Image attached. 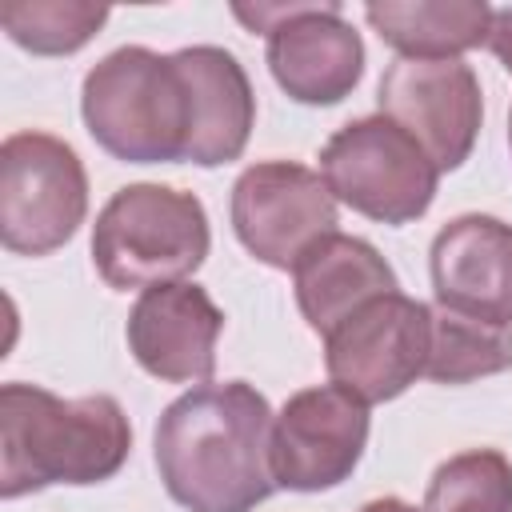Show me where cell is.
I'll return each mask as SVG.
<instances>
[{
    "label": "cell",
    "instance_id": "5b68a950",
    "mask_svg": "<svg viewBox=\"0 0 512 512\" xmlns=\"http://www.w3.org/2000/svg\"><path fill=\"white\" fill-rule=\"evenodd\" d=\"M320 176L336 204L388 228L420 220L440 184V168L428 152L380 112L348 120L324 140Z\"/></svg>",
    "mask_w": 512,
    "mask_h": 512
},
{
    "label": "cell",
    "instance_id": "e0dca14e",
    "mask_svg": "<svg viewBox=\"0 0 512 512\" xmlns=\"http://www.w3.org/2000/svg\"><path fill=\"white\" fill-rule=\"evenodd\" d=\"M512 368V328L432 308V340L424 376L436 384H472Z\"/></svg>",
    "mask_w": 512,
    "mask_h": 512
},
{
    "label": "cell",
    "instance_id": "7402d4cb",
    "mask_svg": "<svg viewBox=\"0 0 512 512\" xmlns=\"http://www.w3.org/2000/svg\"><path fill=\"white\" fill-rule=\"evenodd\" d=\"M508 148H512V112H508Z\"/></svg>",
    "mask_w": 512,
    "mask_h": 512
},
{
    "label": "cell",
    "instance_id": "4fadbf2b",
    "mask_svg": "<svg viewBox=\"0 0 512 512\" xmlns=\"http://www.w3.org/2000/svg\"><path fill=\"white\" fill-rule=\"evenodd\" d=\"M436 308L512 328V224L488 212L452 216L428 248Z\"/></svg>",
    "mask_w": 512,
    "mask_h": 512
},
{
    "label": "cell",
    "instance_id": "7a4b0ae2",
    "mask_svg": "<svg viewBox=\"0 0 512 512\" xmlns=\"http://www.w3.org/2000/svg\"><path fill=\"white\" fill-rule=\"evenodd\" d=\"M132 452V424L116 396L64 400L40 384L0 388V496L16 500L52 484L112 480Z\"/></svg>",
    "mask_w": 512,
    "mask_h": 512
},
{
    "label": "cell",
    "instance_id": "ac0fdd59",
    "mask_svg": "<svg viewBox=\"0 0 512 512\" xmlns=\"http://www.w3.org/2000/svg\"><path fill=\"white\" fill-rule=\"evenodd\" d=\"M424 512H512V460L500 448H464L436 464Z\"/></svg>",
    "mask_w": 512,
    "mask_h": 512
},
{
    "label": "cell",
    "instance_id": "30bf717a",
    "mask_svg": "<svg viewBox=\"0 0 512 512\" xmlns=\"http://www.w3.org/2000/svg\"><path fill=\"white\" fill-rule=\"evenodd\" d=\"M380 116L400 124L440 172L460 168L484 124L480 76L464 60H392L380 76Z\"/></svg>",
    "mask_w": 512,
    "mask_h": 512
},
{
    "label": "cell",
    "instance_id": "277c9868",
    "mask_svg": "<svg viewBox=\"0 0 512 512\" xmlns=\"http://www.w3.org/2000/svg\"><path fill=\"white\" fill-rule=\"evenodd\" d=\"M212 248L200 196L172 184H124L108 196L92 224V264L116 292L180 284Z\"/></svg>",
    "mask_w": 512,
    "mask_h": 512
},
{
    "label": "cell",
    "instance_id": "8fae6325",
    "mask_svg": "<svg viewBox=\"0 0 512 512\" xmlns=\"http://www.w3.org/2000/svg\"><path fill=\"white\" fill-rule=\"evenodd\" d=\"M368 448V404L340 384H312L284 400L272 420L276 488L328 492L344 484Z\"/></svg>",
    "mask_w": 512,
    "mask_h": 512
},
{
    "label": "cell",
    "instance_id": "8992f818",
    "mask_svg": "<svg viewBox=\"0 0 512 512\" xmlns=\"http://www.w3.org/2000/svg\"><path fill=\"white\" fill-rule=\"evenodd\" d=\"M232 16L264 36L268 72L296 104H340L364 76V40L336 0L232 4Z\"/></svg>",
    "mask_w": 512,
    "mask_h": 512
},
{
    "label": "cell",
    "instance_id": "7c38bea8",
    "mask_svg": "<svg viewBox=\"0 0 512 512\" xmlns=\"http://www.w3.org/2000/svg\"><path fill=\"white\" fill-rule=\"evenodd\" d=\"M220 332L224 312L192 280L144 288L124 324L128 352L164 384H208L216 372Z\"/></svg>",
    "mask_w": 512,
    "mask_h": 512
},
{
    "label": "cell",
    "instance_id": "d6986e66",
    "mask_svg": "<svg viewBox=\"0 0 512 512\" xmlns=\"http://www.w3.org/2000/svg\"><path fill=\"white\" fill-rule=\"evenodd\" d=\"M108 24L104 4L84 0H8L0 4V28L32 56H72Z\"/></svg>",
    "mask_w": 512,
    "mask_h": 512
},
{
    "label": "cell",
    "instance_id": "ba28073f",
    "mask_svg": "<svg viewBox=\"0 0 512 512\" xmlns=\"http://www.w3.org/2000/svg\"><path fill=\"white\" fill-rule=\"evenodd\" d=\"M432 308L416 296L388 292L356 308L344 324L324 336L328 380L360 396L364 404H384L404 396L428 368Z\"/></svg>",
    "mask_w": 512,
    "mask_h": 512
},
{
    "label": "cell",
    "instance_id": "5bb4252c",
    "mask_svg": "<svg viewBox=\"0 0 512 512\" xmlns=\"http://www.w3.org/2000/svg\"><path fill=\"white\" fill-rule=\"evenodd\" d=\"M188 92V164L220 168L240 160L256 124V92L244 64L220 44L172 52Z\"/></svg>",
    "mask_w": 512,
    "mask_h": 512
},
{
    "label": "cell",
    "instance_id": "6da1fadb",
    "mask_svg": "<svg viewBox=\"0 0 512 512\" xmlns=\"http://www.w3.org/2000/svg\"><path fill=\"white\" fill-rule=\"evenodd\" d=\"M272 420V404L248 380L188 388L152 432L164 492L188 512H252L276 492Z\"/></svg>",
    "mask_w": 512,
    "mask_h": 512
},
{
    "label": "cell",
    "instance_id": "9c48e42d",
    "mask_svg": "<svg viewBox=\"0 0 512 512\" xmlns=\"http://www.w3.org/2000/svg\"><path fill=\"white\" fill-rule=\"evenodd\" d=\"M228 216L236 240L260 264L292 272L320 236L336 232V196L308 164L256 160L236 176Z\"/></svg>",
    "mask_w": 512,
    "mask_h": 512
},
{
    "label": "cell",
    "instance_id": "ffe728a7",
    "mask_svg": "<svg viewBox=\"0 0 512 512\" xmlns=\"http://www.w3.org/2000/svg\"><path fill=\"white\" fill-rule=\"evenodd\" d=\"M500 68L512 76V4L508 8H492V28H488V44H484Z\"/></svg>",
    "mask_w": 512,
    "mask_h": 512
},
{
    "label": "cell",
    "instance_id": "9a60e30c",
    "mask_svg": "<svg viewBox=\"0 0 512 512\" xmlns=\"http://www.w3.org/2000/svg\"><path fill=\"white\" fill-rule=\"evenodd\" d=\"M292 292L304 324L328 336L368 300L400 292V280L392 264L376 252V244L336 228L292 264Z\"/></svg>",
    "mask_w": 512,
    "mask_h": 512
},
{
    "label": "cell",
    "instance_id": "44dd1931",
    "mask_svg": "<svg viewBox=\"0 0 512 512\" xmlns=\"http://www.w3.org/2000/svg\"><path fill=\"white\" fill-rule=\"evenodd\" d=\"M356 512H424V508H416V504H408V500H400V496H376V500L360 504Z\"/></svg>",
    "mask_w": 512,
    "mask_h": 512
},
{
    "label": "cell",
    "instance_id": "2e32d148",
    "mask_svg": "<svg viewBox=\"0 0 512 512\" xmlns=\"http://www.w3.org/2000/svg\"><path fill=\"white\" fill-rule=\"evenodd\" d=\"M372 32L404 60H460L488 44L492 4L484 0H384L364 4Z\"/></svg>",
    "mask_w": 512,
    "mask_h": 512
},
{
    "label": "cell",
    "instance_id": "3957f363",
    "mask_svg": "<svg viewBox=\"0 0 512 512\" xmlns=\"http://www.w3.org/2000/svg\"><path fill=\"white\" fill-rule=\"evenodd\" d=\"M88 136L124 164H180L188 156V92L172 56L124 44L80 84Z\"/></svg>",
    "mask_w": 512,
    "mask_h": 512
},
{
    "label": "cell",
    "instance_id": "52a82bcc",
    "mask_svg": "<svg viewBox=\"0 0 512 512\" xmlns=\"http://www.w3.org/2000/svg\"><path fill=\"white\" fill-rule=\"evenodd\" d=\"M88 216V172L52 132H12L0 144V244L16 256L64 248Z\"/></svg>",
    "mask_w": 512,
    "mask_h": 512
}]
</instances>
